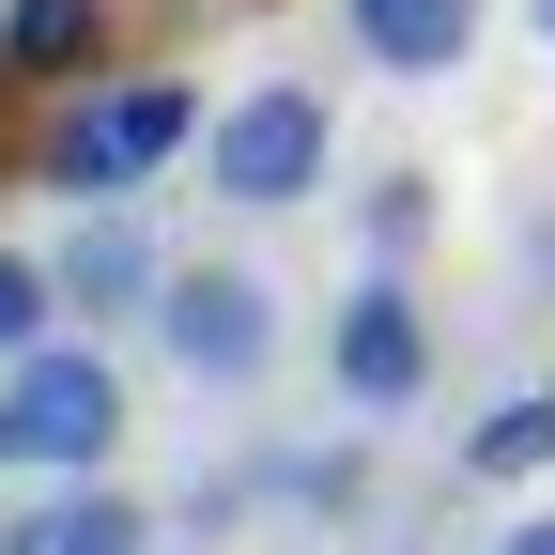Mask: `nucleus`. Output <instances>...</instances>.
Listing matches in <instances>:
<instances>
[{"label": "nucleus", "instance_id": "f257e3e1", "mask_svg": "<svg viewBox=\"0 0 555 555\" xmlns=\"http://www.w3.org/2000/svg\"><path fill=\"white\" fill-rule=\"evenodd\" d=\"M124 433H139V401L108 371V339H31V356L0 371V448L31 478H108Z\"/></svg>", "mask_w": 555, "mask_h": 555}, {"label": "nucleus", "instance_id": "f03ea898", "mask_svg": "<svg viewBox=\"0 0 555 555\" xmlns=\"http://www.w3.org/2000/svg\"><path fill=\"white\" fill-rule=\"evenodd\" d=\"M324 170H339V108H324V78H247L232 108H201V185L247 201V217L324 201Z\"/></svg>", "mask_w": 555, "mask_h": 555}, {"label": "nucleus", "instance_id": "7ed1b4c3", "mask_svg": "<svg viewBox=\"0 0 555 555\" xmlns=\"http://www.w3.org/2000/svg\"><path fill=\"white\" fill-rule=\"evenodd\" d=\"M185 139H201V93H185V78H93V93H62V124L31 139V185H62V201L108 217V201H124L139 170H170Z\"/></svg>", "mask_w": 555, "mask_h": 555}, {"label": "nucleus", "instance_id": "20e7f679", "mask_svg": "<svg viewBox=\"0 0 555 555\" xmlns=\"http://www.w3.org/2000/svg\"><path fill=\"white\" fill-rule=\"evenodd\" d=\"M139 324H155V339H170V371H185V386H217V401H247V386L278 371V278H262V262H170Z\"/></svg>", "mask_w": 555, "mask_h": 555}, {"label": "nucleus", "instance_id": "39448f33", "mask_svg": "<svg viewBox=\"0 0 555 555\" xmlns=\"http://www.w3.org/2000/svg\"><path fill=\"white\" fill-rule=\"evenodd\" d=\"M324 386L356 416H401L433 386V309H416V278H356V294L324 309Z\"/></svg>", "mask_w": 555, "mask_h": 555}, {"label": "nucleus", "instance_id": "423d86ee", "mask_svg": "<svg viewBox=\"0 0 555 555\" xmlns=\"http://www.w3.org/2000/svg\"><path fill=\"white\" fill-rule=\"evenodd\" d=\"M155 278H170L155 232L108 201V217H78V232L47 247V309H62V339H93V324H139V309H155Z\"/></svg>", "mask_w": 555, "mask_h": 555}, {"label": "nucleus", "instance_id": "0eeeda50", "mask_svg": "<svg viewBox=\"0 0 555 555\" xmlns=\"http://www.w3.org/2000/svg\"><path fill=\"white\" fill-rule=\"evenodd\" d=\"M124 62L108 0H0V93H93Z\"/></svg>", "mask_w": 555, "mask_h": 555}, {"label": "nucleus", "instance_id": "6e6552de", "mask_svg": "<svg viewBox=\"0 0 555 555\" xmlns=\"http://www.w3.org/2000/svg\"><path fill=\"white\" fill-rule=\"evenodd\" d=\"M0 555H155V509L124 478H47V494L0 509Z\"/></svg>", "mask_w": 555, "mask_h": 555}, {"label": "nucleus", "instance_id": "1a4fd4ad", "mask_svg": "<svg viewBox=\"0 0 555 555\" xmlns=\"http://www.w3.org/2000/svg\"><path fill=\"white\" fill-rule=\"evenodd\" d=\"M478 16H494V0H339L356 62H386V78H463V62H478Z\"/></svg>", "mask_w": 555, "mask_h": 555}, {"label": "nucleus", "instance_id": "9d476101", "mask_svg": "<svg viewBox=\"0 0 555 555\" xmlns=\"http://www.w3.org/2000/svg\"><path fill=\"white\" fill-rule=\"evenodd\" d=\"M540 463H555V386L494 401V416H478V433H463V478H540Z\"/></svg>", "mask_w": 555, "mask_h": 555}, {"label": "nucleus", "instance_id": "9b49d317", "mask_svg": "<svg viewBox=\"0 0 555 555\" xmlns=\"http://www.w3.org/2000/svg\"><path fill=\"white\" fill-rule=\"evenodd\" d=\"M356 232H371V278H401L416 247H433V170H371V201H356Z\"/></svg>", "mask_w": 555, "mask_h": 555}, {"label": "nucleus", "instance_id": "f8f14e48", "mask_svg": "<svg viewBox=\"0 0 555 555\" xmlns=\"http://www.w3.org/2000/svg\"><path fill=\"white\" fill-rule=\"evenodd\" d=\"M31 339H62V309H47V262H31V247H0V371L31 356Z\"/></svg>", "mask_w": 555, "mask_h": 555}, {"label": "nucleus", "instance_id": "ddd939ff", "mask_svg": "<svg viewBox=\"0 0 555 555\" xmlns=\"http://www.w3.org/2000/svg\"><path fill=\"white\" fill-rule=\"evenodd\" d=\"M494 555H555V509H540V525H509V540H494Z\"/></svg>", "mask_w": 555, "mask_h": 555}, {"label": "nucleus", "instance_id": "4468645a", "mask_svg": "<svg viewBox=\"0 0 555 555\" xmlns=\"http://www.w3.org/2000/svg\"><path fill=\"white\" fill-rule=\"evenodd\" d=\"M525 31H540V47H555V0H525Z\"/></svg>", "mask_w": 555, "mask_h": 555}, {"label": "nucleus", "instance_id": "2eb2a0df", "mask_svg": "<svg viewBox=\"0 0 555 555\" xmlns=\"http://www.w3.org/2000/svg\"><path fill=\"white\" fill-rule=\"evenodd\" d=\"M0 463H16V448H0Z\"/></svg>", "mask_w": 555, "mask_h": 555}]
</instances>
